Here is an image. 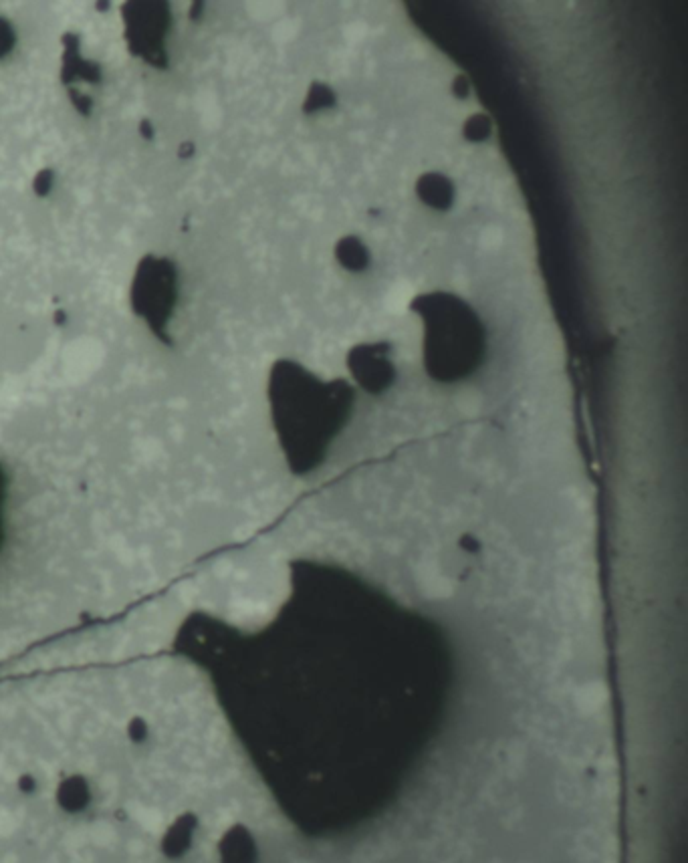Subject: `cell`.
<instances>
[{"mask_svg":"<svg viewBox=\"0 0 688 863\" xmlns=\"http://www.w3.org/2000/svg\"><path fill=\"white\" fill-rule=\"evenodd\" d=\"M440 646L412 628H273L228 644L220 688L287 819L348 835L400 793L440 720Z\"/></svg>","mask_w":688,"mask_h":863,"instance_id":"6da1fadb","label":"cell"},{"mask_svg":"<svg viewBox=\"0 0 688 863\" xmlns=\"http://www.w3.org/2000/svg\"><path fill=\"white\" fill-rule=\"evenodd\" d=\"M426 329V365L440 382L469 376L481 361L485 329L473 307L450 293H426L412 301Z\"/></svg>","mask_w":688,"mask_h":863,"instance_id":"7a4b0ae2","label":"cell"},{"mask_svg":"<svg viewBox=\"0 0 688 863\" xmlns=\"http://www.w3.org/2000/svg\"><path fill=\"white\" fill-rule=\"evenodd\" d=\"M352 390L343 384H321L297 363L281 361L271 374V404L277 430L283 442L319 438L341 420Z\"/></svg>","mask_w":688,"mask_h":863,"instance_id":"3957f363","label":"cell"},{"mask_svg":"<svg viewBox=\"0 0 688 863\" xmlns=\"http://www.w3.org/2000/svg\"><path fill=\"white\" fill-rule=\"evenodd\" d=\"M132 303L140 315L158 327L176 303V269L170 261L148 257L138 269Z\"/></svg>","mask_w":688,"mask_h":863,"instance_id":"277c9868","label":"cell"},{"mask_svg":"<svg viewBox=\"0 0 688 863\" xmlns=\"http://www.w3.org/2000/svg\"><path fill=\"white\" fill-rule=\"evenodd\" d=\"M128 39L134 53L144 59H154L162 55V35L168 29V9L166 5L154 3H134L126 11Z\"/></svg>","mask_w":688,"mask_h":863,"instance_id":"5b68a950","label":"cell"},{"mask_svg":"<svg viewBox=\"0 0 688 863\" xmlns=\"http://www.w3.org/2000/svg\"><path fill=\"white\" fill-rule=\"evenodd\" d=\"M384 351L386 349H382V345H362L356 347L350 355V367L354 376L364 388L372 392L384 390L394 376V369L386 359Z\"/></svg>","mask_w":688,"mask_h":863,"instance_id":"8992f818","label":"cell"},{"mask_svg":"<svg viewBox=\"0 0 688 863\" xmlns=\"http://www.w3.org/2000/svg\"><path fill=\"white\" fill-rule=\"evenodd\" d=\"M416 196L428 208L436 212H446L452 208L456 198L454 182L440 172H426L416 182Z\"/></svg>","mask_w":688,"mask_h":863,"instance_id":"52a82bcc","label":"cell"},{"mask_svg":"<svg viewBox=\"0 0 688 863\" xmlns=\"http://www.w3.org/2000/svg\"><path fill=\"white\" fill-rule=\"evenodd\" d=\"M335 259L343 269L350 271V273H362L372 263V255L368 251L366 242L354 234L343 236L335 244Z\"/></svg>","mask_w":688,"mask_h":863,"instance_id":"ba28073f","label":"cell"},{"mask_svg":"<svg viewBox=\"0 0 688 863\" xmlns=\"http://www.w3.org/2000/svg\"><path fill=\"white\" fill-rule=\"evenodd\" d=\"M333 105H335V93L327 85L313 83L309 89V95L305 99L303 109H305V113H315L321 109H329Z\"/></svg>","mask_w":688,"mask_h":863,"instance_id":"9c48e42d","label":"cell"},{"mask_svg":"<svg viewBox=\"0 0 688 863\" xmlns=\"http://www.w3.org/2000/svg\"><path fill=\"white\" fill-rule=\"evenodd\" d=\"M493 132V123L485 113H477L467 119L463 134L469 142H485Z\"/></svg>","mask_w":688,"mask_h":863,"instance_id":"30bf717a","label":"cell"},{"mask_svg":"<svg viewBox=\"0 0 688 863\" xmlns=\"http://www.w3.org/2000/svg\"><path fill=\"white\" fill-rule=\"evenodd\" d=\"M7 509H9V476L5 466L0 464V551H3L7 541V521H9Z\"/></svg>","mask_w":688,"mask_h":863,"instance_id":"8fae6325","label":"cell"}]
</instances>
